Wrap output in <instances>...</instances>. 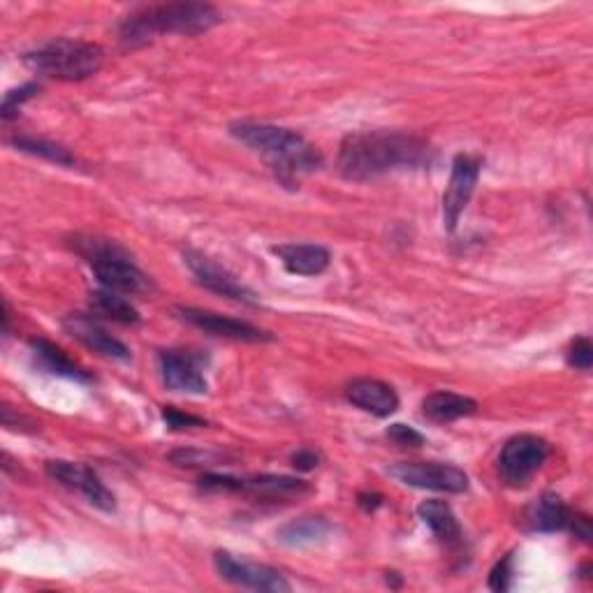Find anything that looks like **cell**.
Returning <instances> with one entry per match:
<instances>
[{
  "label": "cell",
  "instance_id": "4dcf8cb0",
  "mask_svg": "<svg viewBox=\"0 0 593 593\" xmlns=\"http://www.w3.org/2000/svg\"><path fill=\"white\" fill-rule=\"evenodd\" d=\"M381 503H383V497H378V493H360V506L368 512L376 510Z\"/></svg>",
  "mask_w": 593,
  "mask_h": 593
},
{
  "label": "cell",
  "instance_id": "ffe728a7",
  "mask_svg": "<svg viewBox=\"0 0 593 593\" xmlns=\"http://www.w3.org/2000/svg\"><path fill=\"white\" fill-rule=\"evenodd\" d=\"M478 410V402L455 392H434L423 402V413L431 423L448 425Z\"/></svg>",
  "mask_w": 593,
  "mask_h": 593
},
{
  "label": "cell",
  "instance_id": "603a6c76",
  "mask_svg": "<svg viewBox=\"0 0 593 593\" xmlns=\"http://www.w3.org/2000/svg\"><path fill=\"white\" fill-rule=\"evenodd\" d=\"M91 306L95 313H101L110 320H114V323H121V325H137L139 323V313L137 309L126 300V296L118 294V292H112V290H97L91 294Z\"/></svg>",
  "mask_w": 593,
  "mask_h": 593
},
{
  "label": "cell",
  "instance_id": "e0dca14e",
  "mask_svg": "<svg viewBox=\"0 0 593 593\" xmlns=\"http://www.w3.org/2000/svg\"><path fill=\"white\" fill-rule=\"evenodd\" d=\"M271 251H274L290 274L296 277H320L332 262L330 251L318 243H285L274 246Z\"/></svg>",
  "mask_w": 593,
  "mask_h": 593
},
{
  "label": "cell",
  "instance_id": "3957f363",
  "mask_svg": "<svg viewBox=\"0 0 593 593\" xmlns=\"http://www.w3.org/2000/svg\"><path fill=\"white\" fill-rule=\"evenodd\" d=\"M220 21V12L209 3L144 6L121 21L118 38L126 46H139L158 35H200Z\"/></svg>",
  "mask_w": 593,
  "mask_h": 593
},
{
  "label": "cell",
  "instance_id": "d4e9b609",
  "mask_svg": "<svg viewBox=\"0 0 593 593\" xmlns=\"http://www.w3.org/2000/svg\"><path fill=\"white\" fill-rule=\"evenodd\" d=\"M40 93V86L38 84H23L21 89H14V91H8L6 93V101H3V110H0V116H3V121H10L17 116L19 107L31 101V97H35Z\"/></svg>",
  "mask_w": 593,
  "mask_h": 593
},
{
  "label": "cell",
  "instance_id": "4fadbf2b",
  "mask_svg": "<svg viewBox=\"0 0 593 593\" xmlns=\"http://www.w3.org/2000/svg\"><path fill=\"white\" fill-rule=\"evenodd\" d=\"M181 320L190 323L197 330H205L207 334L220 336V339H232V341H246V343H262L271 341V336L251 323H243V320H235L228 315H218L211 311H200V309H177Z\"/></svg>",
  "mask_w": 593,
  "mask_h": 593
},
{
  "label": "cell",
  "instance_id": "44dd1931",
  "mask_svg": "<svg viewBox=\"0 0 593 593\" xmlns=\"http://www.w3.org/2000/svg\"><path fill=\"white\" fill-rule=\"evenodd\" d=\"M417 517L431 529L434 538L443 542V545L455 548L461 542V527L457 522V514L445 501H438V499L425 501L417 508Z\"/></svg>",
  "mask_w": 593,
  "mask_h": 593
},
{
  "label": "cell",
  "instance_id": "7c38bea8",
  "mask_svg": "<svg viewBox=\"0 0 593 593\" xmlns=\"http://www.w3.org/2000/svg\"><path fill=\"white\" fill-rule=\"evenodd\" d=\"M184 260H186V264L190 269L193 279L200 283L202 288H207L209 292H216L220 296H228V300L249 304V306L256 304L253 290H249L241 281H237L228 269H222L211 258L197 253V251H186Z\"/></svg>",
  "mask_w": 593,
  "mask_h": 593
},
{
  "label": "cell",
  "instance_id": "83f0119b",
  "mask_svg": "<svg viewBox=\"0 0 593 593\" xmlns=\"http://www.w3.org/2000/svg\"><path fill=\"white\" fill-rule=\"evenodd\" d=\"M163 419H165V425H167L169 429H175V431H177V429H190V427H205V425H207L202 417H195V415L181 413V410L171 408V406H167V408L163 410Z\"/></svg>",
  "mask_w": 593,
  "mask_h": 593
},
{
  "label": "cell",
  "instance_id": "cb8c5ba5",
  "mask_svg": "<svg viewBox=\"0 0 593 593\" xmlns=\"http://www.w3.org/2000/svg\"><path fill=\"white\" fill-rule=\"evenodd\" d=\"M12 146H17L19 152L23 154H31V156H38V158H44L49 163H56V165H74V156L67 152L65 146L56 144V142H49V139H42V137H14L12 139Z\"/></svg>",
  "mask_w": 593,
  "mask_h": 593
},
{
  "label": "cell",
  "instance_id": "6da1fadb",
  "mask_svg": "<svg viewBox=\"0 0 593 593\" xmlns=\"http://www.w3.org/2000/svg\"><path fill=\"white\" fill-rule=\"evenodd\" d=\"M434 160V148L427 139L392 133L368 131L353 133L341 142L339 171L351 181H371L392 169H417Z\"/></svg>",
  "mask_w": 593,
  "mask_h": 593
},
{
  "label": "cell",
  "instance_id": "ac0fdd59",
  "mask_svg": "<svg viewBox=\"0 0 593 593\" xmlns=\"http://www.w3.org/2000/svg\"><path fill=\"white\" fill-rule=\"evenodd\" d=\"M573 510L568 508L556 493H542V497L527 510V524L531 531L554 533L571 524Z\"/></svg>",
  "mask_w": 593,
  "mask_h": 593
},
{
  "label": "cell",
  "instance_id": "8fae6325",
  "mask_svg": "<svg viewBox=\"0 0 593 593\" xmlns=\"http://www.w3.org/2000/svg\"><path fill=\"white\" fill-rule=\"evenodd\" d=\"M480 171H482L480 156L459 154L452 160L450 184H448V190H445V195H443V218H445V226H448L450 232L457 228L459 216L464 214L468 200H471Z\"/></svg>",
  "mask_w": 593,
  "mask_h": 593
},
{
  "label": "cell",
  "instance_id": "52a82bcc",
  "mask_svg": "<svg viewBox=\"0 0 593 593\" xmlns=\"http://www.w3.org/2000/svg\"><path fill=\"white\" fill-rule=\"evenodd\" d=\"M389 476L415 489H431L445 493H464L468 489V476L461 468L440 461H404L392 466Z\"/></svg>",
  "mask_w": 593,
  "mask_h": 593
},
{
  "label": "cell",
  "instance_id": "484cf974",
  "mask_svg": "<svg viewBox=\"0 0 593 593\" xmlns=\"http://www.w3.org/2000/svg\"><path fill=\"white\" fill-rule=\"evenodd\" d=\"M568 364L578 371H591L593 345H591L589 336H580L571 343V348H568Z\"/></svg>",
  "mask_w": 593,
  "mask_h": 593
},
{
  "label": "cell",
  "instance_id": "7a4b0ae2",
  "mask_svg": "<svg viewBox=\"0 0 593 593\" xmlns=\"http://www.w3.org/2000/svg\"><path fill=\"white\" fill-rule=\"evenodd\" d=\"M230 135L258 154L285 186L311 175L323 163L320 154L300 133L271 126V123L239 121L230 126Z\"/></svg>",
  "mask_w": 593,
  "mask_h": 593
},
{
  "label": "cell",
  "instance_id": "9c48e42d",
  "mask_svg": "<svg viewBox=\"0 0 593 593\" xmlns=\"http://www.w3.org/2000/svg\"><path fill=\"white\" fill-rule=\"evenodd\" d=\"M46 474L49 478H54L63 487L82 493V497L97 510L103 512H114L116 501L114 493L103 485V480L91 471L89 466L77 464V461H65V459H54L46 461Z\"/></svg>",
  "mask_w": 593,
  "mask_h": 593
},
{
  "label": "cell",
  "instance_id": "277c9868",
  "mask_svg": "<svg viewBox=\"0 0 593 593\" xmlns=\"http://www.w3.org/2000/svg\"><path fill=\"white\" fill-rule=\"evenodd\" d=\"M72 241V249L91 264L93 274L105 290L118 294H142L152 290V279L116 241L103 237H74Z\"/></svg>",
  "mask_w": 593,
  "mask_h": 593
},
{
  "label": "cell",
  "instance_id": "f1b7e54d",
  "mask_svg": "<svg viewBox=\"0 0 593 593\" xmlns=\"http://www.w3.org/2000/svg\"><path fill=\"white\" fill-rule=\"evenodd\" d=\"M489 586L493 591H508L512 586V556L501 559L489 575Z\"/></svg>",
  "mask_w": 593,
  "mask_h": 593
},
{
  "label": "cell",
  "instance_id": "5b68a950",
  "mask_svg": "<svg viewBox=\"0 0 593 593\" xmlns=\"http://www.w3.org/2000/svg\"><path fill=\"white\" fill-rule=\"evenodd\" d=\"M27 65L49 80L84 82L103 67L105 52L93 42L59 38L27 54Z\"/></svg>",
  "mask_w": 593,
  "mask_h": 593
},
{
  "label": "cell",
  "instance_id": "5bb4252c",
  "mask_svg": "<svg viewBox=\"0 0 593 593\" xmlns=\"http://www.w3.org/2000/svg\"><path fill=\"white\" fill-rule=\"evenodd\" d=\"M160 376L167 389L171 392H188V394H205L207 378L200 368V360L193 353L184 351H165L158 357Z\"/></svg>",
  "mask_w": 593,
  "mask_h": 593
},
{
  "label": "cell",
  "instance_id": "8992f818",
  "mask_svg": "<svg viewBox=\"0 0 593 593\" xmlns=\"http://www.w3.org/2000/svg\"><path fill=\"white\" fill-rule=\"evenodd\" d=\"M550 457V445L545 438L533 434L512 436L501 450L499 474L508 487H527L542 464Z\"/></svg>",
  "mask_w": 593,
  "mask_h": 593
},
{
  "label": "cell",
  "instance_id": "30bf717a",
  "mask_svg": "<svg viewBox=\"0 0 593 593\" xmlns=\"http://www.w3.org/2000/svg\"><path fill=\"white\" fill-rule=\"evenodd\" d=\"M205 491H249L260 499H285L300 497L309 485L290 476H256V478H230V476H205L200 480Z\"/></svg>",
  "mask_w": 593,
  "mask_h": 593
},
{
  "label": "cell",
  "instance_id": "2e32d148",
  "mask_svg": "<svg viewBox=\"0 0 593 593\" xmlns=\"http://www.w3.org/2000/svg\"><path fill=\"white\" fill-rule=\"evenodd\" d=\"M345 397H348L353 406L376 417H389L399 408V394L394 392L392 385L376 381V378L353 381L348 389H345Z\"/></svg>",
  "mask_w": 593,
  "mask_h": 593
},
{
  "label": "cell",
  "instance_id": "7402d4cb",
  "mask_svg": "<svg viewBox=\"0 0 593 593\" xmlns=\"http://www.w3.org/2000/svg\"><path fill=\"white\" fill-rule=\"evenodd\" d=\"M330 531H332V524L325 517H302V519H292V522L281 527L277 535L283 545L304 548V545H315V542L325 540Z\"/></svg>",
  "mask_w": 593,
  "mask_h": 593
},
{
  "label": "cell",
  "instance_id": "f546056e",
  "mask_svg": "<svg viewBox=\"0 0 593 593\" xmlns=\"http://www.w3.org/2000/svg\"><path fill=\"white\" fill-rule=\"evenodd\" d=\"M320 464V455L311 448H302V450H296L292 455V466L296 468V471H302V474H309L313 471V468Z\"/></svg>",
  "mask_w": 593,
  "mask_h": 593
},
{
  "label": "cell",
  "instance_id": "9a60e30c",
  "mask_svg": "<svg viewBox=\"0 0 593 593\" xmlns=\"http://www.w3.org/2000/svg\"><path fill=\"white\" fill-rule=\"evenodd\" d=\"M63 327L70 336L82 341L86 348L101 353L105 357L118 360V362H128L131 351L126 348V343H121L116 336H112L107 330H103L95 320L86 315H67L63 320Z\"/></svg>",
  "mask_w": 593,
  "mask_h": 593
},
{
  "label": "cell",
  "instance_id": "4316f807",
  "mask_svg": "<svg viewBox=\"0 0 593 593\" xmlns=\"http://www.w3.org/2000/svg\"><path fill=\"white\" fill-rule=\"evenodd\" d=\"M387 438H389L394 445H399V448H419V445L425 443V436H423V434L415 431V429L408 427V425H402V423L392 425V427L387 429Z\"/></svg>",
  "mask_w": 593,
  "mask_h": 593
},
{
  "label": "cell",
  "instance_id": "ba28073f",
  "mask_svg": "<svg viewBox=\"0 0 593 593\" xmlns=\"http://www.w3.org/2000/svg\"><path fill=\"white\" fill-rule=\"evenodd\" d=\"M214 565L218 575L237 586L253 589V591H267V593H288L292 586L290 582L271 565L243 561L232 556L230 552H216Z\"/></svg>",
  "mask_w": 593,
  "mask_h": 593
},
{
  "label": "cell",
  "instance_id": "d6986e66",
  "mask_svg": "<svg viewBox=\"0 0 593 593\" xmlns=\"http://www.w3.org/2000/svg\"><path fill=\"white\" fill-rule=\"evenodd\" d=\"M31 351H33V357H35L38 366L49 371V374L61 376V378H70V381H77V383H91L89 371H84L77 362H72L59 348V345H54L52 341L33 339L31 341Z\"/></svg>",
  "mask_w": 593,
  "mask_h": 593
}]
</instances>
